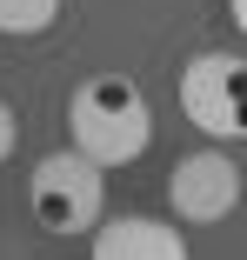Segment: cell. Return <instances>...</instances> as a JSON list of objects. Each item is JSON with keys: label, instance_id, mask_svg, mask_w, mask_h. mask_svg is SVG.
I'll list each match as a JSON object with an SVG mask.
<instances>
[{"label": "cell", "instance_id": "6da1fadb", "mask_svg": "<svg viewBox=\"0 0 247 260\" xmlns=\"http://www.w3.org/2000/svg\"><path fill=\"white\" fill-rule=\"evenodd\" d=\"M67 147L87 153L94 167H127L154 147V107H147V87L127 74H87L67 93Z\"/></svg>", "mask_w": 247, "mask_h": 260}, {"label": "cell", "instance_id": "3957f363", "mask_svg": "<svg viewBox=\"0 0 247 260\" xmlns=\"http://www.w3.org/2000/svg\"><path fill=\"white\" fill-rule=\"evenodd\" d=\"M180 114L214 147H240L247 140V60L221 54V47L194 54L180 67Z\"/></svg>", "mask_w": 247, "mask_h": 260}, {"label": "cell", "instance_id": "5b68a950", "mask_svg": "<svg viewBox=\"0 0 247 260\" xmlns=\"http://www.w3.org/2000/svg\"><path fill=\"white\" fill-rule=\"evenodd\" d=\"M94 260H194L180 220H154V214H114L94 227Z\"/></svg>", "mask_w": 247, "mask_h": 260}, {"label": "cell", "instance_id": "7a4b0ae2", "mask_svg": "<svg viewBox=\"0 0 247 260\" xmlns=\"http://www.w3.org/2000/svg\"><path fill=\"white\" fill-rule=\"evenodd\" d=\"M27 207H34V220L47 234H87L107 220V174L87 160V153L74 147H54V153H40L34 174H27Z\"/></svg>", "mask_w": 247, "mask_h": 260}, {"label": "cell", "instance_id": "277c9868", "mask_svg": "<svg viewBox=\"0 0 247 260\" xmlns=\"http://www.w3.org/2000/svg\"><path fill=\"white\" fill-rule=\"evenodd\" d=\"M240 193H247V180H240V160L227 147H194V153H180L174 174H167V207H174L180 227L227 220L240 207Z\"/></svg>", "mask_w": 247, "mask_h": 260}, {"label": "cell", "instance_id": "ba28073f", "mask_svg": "<svg viewBox=\"0 0 247 260\" xmlns=\"http://www.w3.org/2000/svg\"><path fill=\"white\" fill-rule=\"evenodd\" d=\"M227 14H234V27L247 34V0H227Z\"/></svg>", "mask_w": 247, "mask_h": 260}, {"label": "cell", "instance_id": "52a82bcc", "mask_svg": "<svg viewBox=\"0 0 247 260\" xmlns=\"http://www.w3.org/2000/svg\"><path fill=\"white\" fill-rule=\"evenodd\" d=\"M14 147H20V114L7 107V100H0V160H7Z\"/></svg>", "mask_w": 247, "mask_h": 260}, {"label": "cell", "instance_id": "8992f818", "mask_svg": "<svg viewBox=\"0 0 247 260\" xmlns=\"http://www.w3.org/2000/svg\"><path fill=\"white\" fill-rule=\"evenodd\" d=\"M67 0H0V40H40L60 27Z\"/></svg>", "mask_w": 247, "mask_h": 260}]
</instances>
